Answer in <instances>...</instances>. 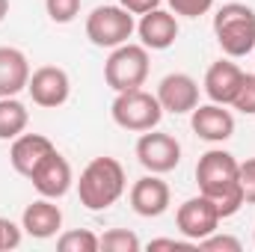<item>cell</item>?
Listing matches in <instances>:
<instances>
[{
	"label": "cell",
	"instance_id": "obj_5",
	"mask_svg": "<svg viewBox=\"0 0 255 252\" xmlns=\"http://www.w3.org/2000/svg\"><path fill=\"white\" fill-rule=\"evenodd\" d=\"M148 48L145 45H119L110 51L107 63H104V83L113 92H128V89H139L148 77Z\"/></svg>",
	"mask_w": 255,
	"mask_h": 252
},
{
	"label": "cell",
	"instance_id": "obj_1",
	"mask_svg": "<svg viewBox=\"0 0 255 252\" xmlns=\"http://www.w3.org/2000/svg\"><path fill=\"white\" fill-rule=\"evenodd\" d=\"M238 157L226 148H211L199 157L196 163V184L199 193L214 199L217 211L223 220L235 217L247 202H244V193L238 184Z\"/></svg>",
	"mask_w": 255,
	"mask_h": 252
},
{
	"label": "cell",
	"instance_id": "obj_31",
	"mask_svg": "<svg viewBox=\"0 0 255 252\" xmlns=\"http://www.w3.org/2000/svg\"><path fill=\"white\" fill-rule=\"evenodd\" d=\"M253 244H255V232H253Z\"/></svg>",
	"mask_w": 255,
	"mask_h": 252
},
{
	"label": "cell",
	"instance_id": "obj_14",
	"mask_svg": "<svg viewBox=\"0 0 255 252\" xmlns=\"http://www.w3.org/2000/svg\"><path fill=\"white\" fill-rule=\"evenodd\" d=\"M244 77H247V71L238 63H232V60H217V63L208 65L202 86H205V95H208L214 104L232 107V101H235V95H238Z\"/></svg>",
	"mask_w": 255,
	"mask_h": 252
},
{
	"label": "cell",
	"instance_id": "obj_2",
	"mask_svg": "<svg viewBox=\"0 0 255 252\" xmlns=\"http://www.w3.org/2000/svg\"><path fill=\"white\" fill-rule=\"evenodd\" d=\"M128 187L125 166L116 157H92L77 181V196L86 211H107L122 199Z\"/></svg>",
	"mask_w": 255,
	"mask_h": 252
},
{
	"label": "cell",
	"instance_id": "obj_28",
	"mask_svg": "<svg viewBox=\"0 0 255 252\" xmlns=\"http://www.w3.org/2000/svg\"><path fill=\"white\" fill-rule=\"evenodd\" d=\"M148 250H199L193 241H175V238H157V241H151L148 244Z\"/></svg>",
	"mask_w": 255,
	"mask_h": 252
},
{
	"label": "cell",
	"instance_id": "obj_15",
	"mask_svg": "<svg viewBox=\"0 0 255 252\" xmlns=\"http://www.w3.org/2000/svg\"><path fill=\"white\" fill-rule=\"evenodd\" d=\"M136 33H139V45H145L148 51H166V48H172L175 39H178L175 12H166V9L157 6V9L139 15Z\"/></svg>",
	"mask_w": 255,
	"mask_h": 252
},
{
	"label": "cell",
	"instance_id": "obj_8",
	"mask_svg": "<svg viewBox=\"0 0 255 252\" xmlns=\"http://www.w3.org/2000/svg\"><path fill=\"white\" fill-rule=\"evenodd\" d=\"M220 211H217V205H214V199H208V196H193L187 199L178 211H175V226H178V232L193 241L196 247H199V241L202 238H208V235H214L217 232V226H220Z\"/></svg>",
	"mask_w": 255,
	"mask_h": 252
},
{
	"label": "cell",
	"instance_id": "obj_9",
	"mask_svg": "<svg viewBox=\"0 0 255 252\" xmlns=\"http://www.w3.org/2000/svg\"><path fill=\"white\" fill-rule=\"evenodd\" d=\"M27 92H30L33 104H39L45 110H57L71 95V77L60 65H42V68H36L30 74Z\"/></svg>",
	"mask_w": 255,
	"mask_h": 252
},
{
	"label": "cell",
	"instance_id": "obj_18",
	"mask_svg": "<svg viewBox=\"0 0 255 252\" xmlns=\"http://www.w3.org/2000/svg\"><path fill=\"white\" fill-rule=\"evenodd\" d=\"M30 60L12 45H0V98H12L30 83Z\"/></svg>",
	"mask_w": 255,
	"mask_h": 252
},
{
	"label": "cell",
	"instance_id": "obj_7",
	"mask_svg": "<svg viewBox=\"0 0 255 252\" xmlns=\"http://www.w3.org/2000/svg\"><path fill=\"white\" fill-rule=\"evenodd\" d=\"M136 160L145 172L166 175L181 163V142L163 130H145L136 139Z\"/></svg>",
	"mask_w": 255,
	"mask_h": 252
},
{
	"label": "cell",
	"instance_id": "obj_22",
	"mask_svg": "<svg viewBox=\"0 0 255 252\" xmlns=\"http://www.w3.org/2000/svg\"><path fill=\"white\" fill-rule=\"evenodd\" d=\"M83 0H45V12L54 24H71L80 15Z\"/></svg>",
	"mask_w": 255,
	"mask_h": 252
},
{
	"label": "cell",
	"instance_id": "obj_13",
	"mask_svg": "<svg viewBox=\"0 0 255 252\" xmlns=\"http://www.w3.org/2000/svg\"><path fill=\"white\" fill-rule=\"evenodd\" d=\"M193 133L205 142H226L235 133V116L226 110V104H196L190 113Z\"/></svg>",
	"mask_w": 255,
	"mask_h": 252
},
{
	"label": "cell",
	"instance_id": "obj_4",
	"mask_svg": "<svg viewBox=\"0 0 255 252\" xmlns=\"http://www.w3.org/2000/svg\"><path fill=\"white\" fill-rule=\"evenodd\" d=\"M113 122L122 130H133V133H145L154 130L163 119V107L157 101V95L139 89H128V92H116V101L110 107Z\"/></svg>",
	"mask_w": 255,
	"mask_h": 252
},
{
	"label": "cell",
	"instance_id": "obj_30",
	"mask_svg": "<svg viewBox=\"0 0 255 252\" xmlns=\"http://www.w3.org/2000/svg\"><path fill=\"white\" fill-rule=\"evenodd\" d=\"M6 15H9V0H0V24H3Z\"/></svg>",
	"mask_w": 255,
	"mask_h": 252
},
{
	"label": "cell",
	"instance_id": "obj_29",
	"mask_svg": "<svg viewBox=\"0 0 255 252\" xmlns=\"http://www.w3.org/2000/svg\"><path fill=\"white\" fill-rule=\"evenodd\" d=\"M119 6H125L130 15H145V12L157 9L160 0H119Z\"/></svg>",
	"mask_w": 255,
	"mask_h": 252
},
{
	"label": "cell",
	"instance_id": "obj_3",
	"mask_svg": "<svg viewBox=\"0 0 255 252\" xmlns=\"http://www.w3.org/2000/svg\"><path fill=\"white\" fill-rule=\"evenodd\" d=\"M214 36L226 57L241 60L255 51V9L247 3H223L214 15Z\"/></svg>",
	"mask_w": 255,
	"mask_h": 252
},
{
	"label": "cell",
	"instance_id": "obj_24",
	"mask_svg": "<svg viewBox=\"0 0 255 252\" xmlns=\"http://www.w3.org/2000/svg\"><path fill=\"white\" fill-rule=\"evenodd\" d=\"M199 250L202 252H241V241L238 238H232V235H208V238H202L199 241Z\"/></svg>",
	"mask_w": 255,
	"mask_h": 252
},
{
	"label": "cell",
	"instance_id": "obj_25",
	"mask_svg": "<svg viewBox=\"0 0 255 252\" xmlns=\"http://www.w3.org/2000/svg\"><path fill=\"white\" fill-rule=\"evenodd\" d=\"M238 184H241V193H244V202L255 205V157H247L238 166Z\"/></svg>",
	"mask_w": 255,
	"mask_h": 252
},
{
	"label": "cell",
	"instance_id": "obj_16",
	"mask_svg": "<svg viewBox=\"0 0 255 252\" xmlns=\"http://www.w3.org/2000/svg\"><path fill=\"white\" fill-rule=\"evenodd\" d=\"M21 229H24V235L36 238V241L54 238L63 229V211H60L57 199H45L42 196L33 205H27L24 214H21Z\"/></svg>",
	"mask_w": 255,
	"mask_h": 252
},
{
	"label": "cell",
	"instance_id": "obj_6",
	"mask_svg": "<svg viewBox=\"0 0 255 252\" xmlns=\"http://www.w3.org/2000/svg\"><path fill=\"white\" fill-rule=\"evenodd\" d=\"M136 24L125 6H95L86 15V39L95 48H119L133 36Z\"/></svg>",
	"mask_w": 255,
	"mask_h": 252
},
{
	"label": "cell",
	"instance_id": "obj_17",
	"mask_svg": "<svg viewBox=\"0 0 255 252\" xmlns=\"http://www.w3.org/2000/svg\"><path fill=\"white\" fill-rule=\"evenodd\" d=\"M54 148H57V145H54L45 133H21V136H15V139H12L9 163H12V169H15L18 175L30 178V175H33V169L42 163V157H45V154H51Z\"/></svg>",
	"mask_w": 255,
	"mask_h": 252
},
{
	"label": "cell",
	"instance_id": "obj_20",
	"mask_svg": "<svg viewBox=\"0 0 255 252\" xmlns=\"http://www.w3.org/2000/svg\"><path fill=\"white\" fill-rule=\"evenodd\" d=\"M57 250L60 252H98L101 250V238L89 229H71L57 238Z\"/></svg>",
	"mask_w": 255,
	"mask_h": 252
},
{
	"label": "cell",
	"instance_id": "obj_10",
	"mask_svg": "<svg viewBox=\"0 0 255 252\" xmlns=\"http://www.w3.org/2000/svg\"><path fill=\"white\" fill-rule=\"evenodd\" d=\"M30 181H33V187H36L39 196H45V199H63L65 193L71 190V184H74V172H71V163L54 148L33 169Z\"/></svg>",
	"mask_w": 255,
	"mask_h": 252
},
{
	"label": "cell",
	"instance_id": "obj_19",
	"mask_svg": "<svg viewBox=\"0 0 255 252\" xmlns=\"http://www.w3.org/2000/svg\"><path fill=\"white\" fill-rule=\"evenodd\" d=\"M30 125V110L12 95V98H0V139H15L21 136Z\"/></svg>",
	"mask_w": 255,
	"mask_h": 252
},
{
	"label": "cell",
	"instance_id": "obj_23",
	"mask_svg": "<svg viewBox=\"0 0 255 252\" xmlns=\"http://www.w3.org/2000/svg\"><path fill=\"white\" fill-rule=\"evenodd\" d=\"M232 107L241 110L244 116H255V74H247V77H244V83H241V89H238Z\"/></svg>",
	"mask_w": 255,
	"mask_h": 252
},
{
	"label": "cell",
	"instance_id": "obj_11",
	"mask_svg": "<svg viewBox=\"0 0 255 252\" xmlns=\"http://www.w3.org/2000/svg\"><path fill=\"white\" fill-rule=\"evenodd\" d=\"M169 202H172V190L154 172L136 178L133 187H130V208H133V214H139L145 220L163 217L169 211Z\"/></svg>",
	"mask_w": 255,
	"mask_h": 252
},
{
	"label": "cell",
	"instance_id": "obj_26",
	"mask_svg": "<svg viewBox=\"0 0 255 252\" xmlns=\"http://www.w3.org/2000/svg\"><path fill=\"white\" fill-rule=\"evenodd\" d=\"M21 238H24V229L15 226V223L6 220V217H0V252L18 250V247H21Z\"/></svg>",
	"mask_w": 255,
	"mask_h": 252
},
{
	"label": "cell",
	"instance_id": "obj_12",
	"mask_svg": "<svg viewBox=\"0 0 255 252\" xmlns=\"http://www.w3.org/2000/svg\"><path fill=\"white\" fill-rule=\"evenodd\" d=\"M154 95H157L163 113L184 116V113H193V107L199 104V83L193 80L190 74H184V71H172V74H166L157 83Z\"/></svg>",
	"mask_w": 255,
	"mask_h": 252
},
{
	"label": "cell",
	"instance_id": "obj_27",
	"mask_svg": "<svg viewBox=\"0 0 255 252\" xmlns=\"http://www.w3.org/2000/svg\"><path fill=\"white\" fill-rule=\"evenodd\" d=\"M172 12L175 15H184V18H199L205 12H211L214 0H169Z\"/></svg>",
	"mask_w": 255,
	"mask_h": 252
},
{
	"label": "cell",
	"instance_id": "obj_21",
	"mask_svg": "<svg viewBox=\"0 0 255 252\" xmlns=\"http://www.w3.org/2000/svg\"><path fill=\"white\" fill-rule=\"evenodd\" d=\"M101 250L104 252H139L142 244H139V238H136L133 232H128V229H110V232L101 235Z\"/></svg>",
	"mask_w": 255,
	"mask_h": 252
}]
</instances>
